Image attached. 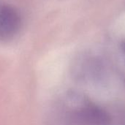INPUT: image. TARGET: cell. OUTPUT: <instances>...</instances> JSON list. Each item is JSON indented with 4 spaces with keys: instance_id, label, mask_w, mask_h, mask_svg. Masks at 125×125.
I'll return each instance as SVG.
<instances>
[{
    "instance_id": "cell-1",
    "label": "cell",
    "mask_w": 125,
    "mask_h": 125,
    "mask_svg": "<svg viewBox=\"0 0 125 125\" xmlns=\"http://www.w3.org/2000/svg\"><path fill=\"white\" fill-rule=\"evenodd\" d=\"M22 18L20 12L10 5L0 6V40H12L20 31Z\"/></svg>"
}]
</instances>
